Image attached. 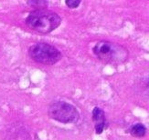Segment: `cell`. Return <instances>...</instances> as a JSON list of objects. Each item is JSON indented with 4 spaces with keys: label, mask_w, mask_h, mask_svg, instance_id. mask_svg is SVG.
<instances>
[{
    "label": "cell",
    "mask_w": 149,
    "mask_h": 140,
    "mask_svg": "<svg viewBox=\"0 0 149 140\" xmlns=\"http://www.w3.org/2000/svg\"><path fill=\"white\" fill-rule=\"evenodd\" d=\"M27 4L32 8H36L35 10L38 9H45L48 6L49 3L48 1H44V0H30V1H28Z\"/></svg>",
    "instance_id": "cell-7"
},
{
    "label": "cell",
    "mask_w": 149,
    "mask_h": 140,
    "mask_svg": "<svg viewBox=\"0 0 149 140\" xmlns=\"http://www.w3.org/2000/svg\"><path fill=\"white\" fill-rule=\"evenodd\" d=\"M65 4L69 6L70 8H77L79 5L81 4L80 0H67Z\"/></svg>",
    "instance_id": "cell-8"
},
{
    "label": "cell",
    "mask_w": 149,
    "mask_h": 140,
    "mask_svg": "<svg viewBox=\"0 0 149 140\" xmlns=\"http://www.w3.org/2000/svg\"><path fill=\"white\" fill-rule=\"evenodd\" d=\"M129 133H130L133 137H142L146 135V127L143 124H140V123L134 124L130 127V128H129Z\"/></svg>",
    "instance_id": "cell-6"
},
{
    "label": "cell",
    "mask_w": 149,
    "mask_h": 140,
    "mask_svg": "<svg viewBox=\"0 0 149 140\" xmlns=\"http://www.w3.org/2000/svg\"><path fill=\"white\" fill-rule=\"evenodd\" d=\"M93 121L94 123V129L95 133L100 135L103 132V129L105 127L106 119L105 114L100 107H94L93 110Z\"/></svg>",
    "instance_id": "cell-5"
},
{
    "label": "cell",
    "mask_w": 149,
    "mask_h": 140,
    "mask_svg": "<svg viewBox=\"0 0 149 140\" xmlns=\"http://www.w3.org/2000/svg\"><path fill=\"white\" fill-rule=\"evenodd\" d=\"M94 55L102 62L113 66H118L125 63L128 58L127 49L117 43L102 40L93 47Z\"/></svg>",
    "instance_id": "cell-2"
},
{
    "label": "cell",
    "mask_w": 149,
    "mask_h": 140,
    "mask_svg": "<svg viewBox=\"0 0 149 140\" xmlns=\"http://www.w3.org/2000/svg\"><path fill=\"white\" fill-rule=\"evenodd\" d=\"M48 115L51 119L63 124L77 123L80 119V113L72 104L64 101H58L49 107Z\"/></svg>",
    "instance_id": "cell-4"
},
{
    "label": "cell",
    "mask_w": 149,
    "mask_h": 140,
    "mask_svg": "<svg viewBox=\"0 0 149 140\" xmlns=\"http://www.w3.org/2000/svg\"><path fill=\"white\" fill-rule=\"evenodd\" d=\"M25 23L31 30L40 34H49L60 27L61 17L51 10L38 9L29 13Z\"/></svg>",
    "instance_id": "cell-1"
},
{
    "label": "cell",
    "mask_w": 149,
    "mask_h": 140,
    "mask_svg": "<svg viewBox=\"0 0 149 140\" xmlns=\"http://www.w3.org/2000/svg\"><path fill=\"white\" fill-rule=\"evenodd\" d=\"M30 58L43 65H54L62 58V54L56 47L48 43H35L29 48Z\"/></svg>",
    "instance_id": "cell-3"
}]
</instances>
